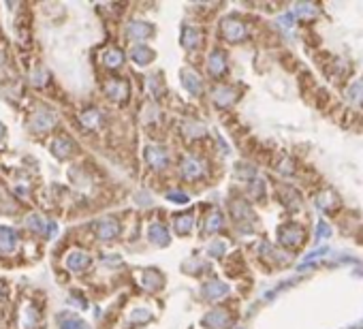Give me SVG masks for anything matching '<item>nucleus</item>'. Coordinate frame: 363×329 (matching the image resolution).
Listing matches in <instances>:
<instances>
[{
  "mask_svg": "<svg viewBox=\"0 0 363 329\" xmlns=\"http://www.w3.org/2000/svg\"><path fill=\"white\" fill-rule=\"evenodd\" d=\"M182 77H184V82L188 84V90H192L194 94H197L199 90H201V88H199V86H201V82H199V77H197L194 73H188V71H186V73L182 75Z\"/></svg>",
  "mask_w": 363,
  "mask_h": 329,
  "instance_id": "aec40b11",
  "label": "nucleus"
},
{
  "mask_svg": "<svg viewBox=\"0 0 363 329\" xmlns=\"http://www.w3.org/2000/svg\"><path fill=\"white\" fill-rule=\"evenodd\" d=\"M182 171H184V175H186V177H199V175H201V171H203V167L199 165V160L186 158V160H184Z\"/></svg>",
  "mask_w": 363,
  "mask_h": 329,
  "instance_id": "ddd939ff",
  "label": "nucleus"
},
{
  "mask_svg": "<svg viewBox=\"0 0 363 329\" xmlns=\"http://www.w3.org/2000/svg\"><path fill=\"white\" fill-rule=\"evenodd\" d=\"M152 28L148 24H141V21H133L131 26H128V35L135 36V39H145V36H150Z\"/></svg>",
  "mask_w": 363,
  "mask_h": 329,
  "instance_id": "f8f14e48",
  "label": "nucleus"
},
{
  "mask_svg": "<svg viewBox=\"0 0 363 329\" xmlns=\"http://www.w3.org/2000/svg\"><path fill=\"white\" fill-rule=\"evenodd\" d=\"M26 225H28V229L39 231V233H47V235H52L53 231H56V226H53L50 220H45L43 216H39V214H30V216L26 218Z\"/></svg>",
  "mask_w": 363,
  "mask_h": 329,
  "instance_id": "f03ea898",
  "label": "nucleus"
},
{
  "mask_svg": "<svg viewBox=\"0 0 363 329\" xmlns=\"http://www.w3.org/2000/svg\"><path fill=\"white\" fill-rule=\"evenodd\" d=\"M184 45H186V47H197V45H199V32H197V30H186V36H184Z\"/></svg>",
  "mask_w": 363,
  "mask_h": 329,
  "instance_id": "412c9836",
  "label": "nucleus"
},
{
  "mask_svg": "<svg viewBox=\"0 0 363 329\" xmlns=\"http://www.w3.org/2000/svg\"><path fill=\"white\" fill-rule=\"evenodd\" d=\"M278 237H280V242L286 244V246H299L301 240H303V231L299 229V226L289 225V226H282V229H280Z\"/></svg>",
  "mask_w": 363,
  "mask_h": 329,
  "instance_id": "f257e3e1",
  "label": "nucleus"
},
{
  "mask_svg": "<svg viewBox=\"0 0 363 329\" xmlns=\"http://www.w3.org/2000/svg\"><path fill=\"white\" fill-rule=\"evenodd\" d=\"M207 223H209V225H205V229H207V231H218L220 226H222V216H220L218 212H214L212 216H209Z\"/></svg>",
  "mask_w": 363,
  "mask_h": 329,
  "instance_id": "4be33fe9",
  "label": "nucleus"
},
{
  "mask_svg": "<svg viewBox=\"0 0 363 329\" xmlns=\"http://www.w3.org/2000/svg\"><path fill=\"white\" fill-rule=\"evenodd\" d=\"M205 323H207L212 329H225L226 323H229V316L225 314V310H214L205 316Z\"/></svg>",
  "mask_w": 363,
  "mask_h": 329,
  "instance_id": "0eeeda50",
  "label": "nucleus"
},
{
  "mask_svg": "<svg viewBox=\"0 0 363 329\" xmlns=\"http://www.w3.org/2000/svg\"><path fill=\"white\" fill-rule=\"evenodd\" d=\"M90 263V257L86 255V252H71V255L67 257V267L73 269V272H79V269H86Z\"/></svg>",
  "mask_w": 363,
  "mask_h": 329,
  "instance_id": "39448f33",
  "label": "nucleus"
},
{
  "mask_svg": "<svg viewBox=\"0 0 363 329\" xmlns=\"http://www.w3.org/2000/svg\"><path fill=\"white\" fill-rule=\"evenodd\" d=\"M148 160L152 167H156V169H162V167L167 165V154L162 152L160 148H148Z\"/></svg>",
  "mask_w": 363,
  "mask_h": 329,
  "instance_id": "1a4fd4ad",
  "label": "nucleus"
},
{
  "mask_svg": "<svg viewBox=\"0 0 363 329\" xmlns=\"http://www.w3.org/2000/svg\"><path fill=\"white\" fill-rule=\"evenodd\" d=\"M120 233V225L116 223V220H103V223L96 225V235L101 237V240H111V237H116Z\"/></svg>",
  "mask_w": 363,
  "mask_h": 329,
  "instance_id": "20e7f679",
  "label": "nucleus"
},
{
  "mask_svg": "<svg viewBox=\"0 0 363 329\" xmlns=\"http://www.w3.org/2000/svg\"><path fill=\"white\" fill-rule=\"evenodd\" d=\"M17 246V233L9 226H0V250L2 252H11Z\"/></svg>",
  "mask_w": 363,
  "mask_h": 329,
  "instance_id": "7ed1b4c3",
  "label": "nucleus"
},
{
  "mask_svg": "<svg viewBox=\"0 0 363 329\" xmlns=\"http://www.w3.org/2000/svg\"><path fill=\"white\" fill-rule=\"evenodd\" d=\"M226 293V287L222 282H209L207 287H205V295H207L209 299H216V297H220V295H225Z\"/></svg>",
  "mask_w": 363,
  "mask_h": 329,
  "instance_id": "dca6fc26",
  "label": "nucleus"
},
{
  "mask_svg": "<svg viewBox=\"0 0 363 329\" xmlns=\"http://www.w3.org/2000/svg\"><path fill=\"white\" fill-rule=\"evenodd\" d=\"M2 137H4V126L0 124V139H2Z\"/></svg>",
  "mask_w": 363,
  "mask_h": 329,
  "instance_id": "bb28decb",
  "label": "nucleus"
},
{
  "mask_svg": "<svg viewBox=\"0 0 363 329\" xmlns=\"http://www.w3.org/2000/svg\"><path fill=\"white\" fill-rule=\"evenodd\" d=\"M222 30H225V35L229 36L231 41H237V39H242V36H243V26L240 24V21H235V19H226L225 24H222Z\"/></svg>",
  "mask_w": 363,
  "mask_h": 329,
  "instance_id": "6e6552de",
  "label": "nucleus"
},
{
  "mask_svg": "<svg viewBox=\"0 0 363 329\" xmlns=\"http://www.w3.org/2000/svg\"><path fill=\"white\" fill-rule=\"evenodd\" d=\"M150 237L154 242H158V244H167V240H169V233H167V229L162 225H154L150 229Z\"/></svg>",
  "mask_w": 363,
  "mask_h": 329,
  "instance_id": "2eb2a0df",
  "label": "nucleus"
},
{
  "mask_svg": "<svg viewBox=\"0 0 363 329\" xmlns=\"http://www.w3.org/2000/svg\"><path fill=\"white\" fill-rule=\"evenodd\" d=\"M107 94L113 101H124L126 99V84L124 82H109L107 84Z\"/></svg>",
  "mask_w": 363,
  "mask_h": 329,
  "instance_id": "9d476101",
  "label": "nucleus"
},
{
  "mask_svg": "<svg viewBox=\"0 0 363 329\" xmlns=\"http://www.w3.org/2000/svg\"><path fill=\"white\" fill-rule=\"evenodd\" d=\"M209 69H212V73L225 71V56H222L220 52H214L212 56H209Z\"/></svg>",
  "mask_w": 363,
  "mask_h": 329,
  "instance_id": "f3484780",
  "label": "nucleus"
},
{
  "mask_svg": "<svg viewBox=\"0 0 363 329\" xmlns=\"http://www.w3.org/2000/svg\"><path fill=\"white\" fill-rule=\"evenodd\" d=\"M190 226H192V218L188 216H177L175 218V229H177V233H188L190 231Z\"/></svg>",
  "mask_w": 363,
  "mask_h": 329,
  "instance_id": "6ab92c4d",
  "label": "nucleus"
},
{
  "mask_svg": "<svg viewBox=\"0 0 363 329\" xmlns=\"http://www.w3.org/2000/svg\"><path fill=\"white\" fill-rule=\"evenodd\" d=\"M152 58H154V53H152L148 47H135L133 50V60L139 64H148Z\"/></svg>",
  "mask_w": 363,
  "mask_h": 329,
  "instance_id": "4468645a",
  "label": "nucleus"
},
{
  "mask_svg": "<svg viewBox=\"0 0 363 329\" xmlns=\"http://www.w3.org/2000/svg\"><path fill=\"white\" fill-rule=\"evenodd\" d=\"M122 60H124V56H122V52H118V50H109L105 53V64H107V67H111V69L120 67Z\"/></svg>",
  "mask_w": 363,
  "mask_h": 329,
  "instance_id": "a211bd4d",
  "label": "nucleus"
},
{
  "mask_svg": "<svg viewBox=\"0 0 363 329\" xmlns=\"http://www.w3.org/2000/svg\"><path fill=\"white\" fill-rule=\"evenodd\" d=\"M60 329H84V323H79V321H64Z\"/></svg>",
  "mask_w": 363,
  "mask_h": 329,
  "instance_id": "393cba45",
  "label": "nucleus"
},
{
  "mask_svg": "<svg viewBox=\"0 0 363 329\" xmlns=\"http://www.w3.org/2000/svg\"><path fill=\"white\" fill-rule=\"evenodd\" d=\"M53 124V116L50 111H39L35 116V120H32V131H36V133H41V131H47Z\"/></svg>",
  "mask_w": 363,
  "mask_h": 329,
  "instance_id": "423d86ee",
  "label": "nucleus"
},
{
  "mask_svg": "<svg viewBox=\"0 0 363 329\" xmlns=\"http://www.w3.org/2000/svg\"><path fill=\"white\" fill-rule=\"evenodd\" d=\"M331 235V229H329L327 223H318V231H316V237L318 240H325V237Z\"/></svg>",
  "mask_w": 363,
  "mask_h": 329,
  "instance_id": "b1692460",
  "label": "nucleus"
},
{
  "mask_svg": "<svg viewBox=\"0 0 363 329\" xmlns=\"http://www.w3.org/2000/svg\"><path fill=\"white\" fill-rule=\"evenodd\" d=\"M169 199H171V201H180V203H184L188 197L182 195V192H169Z\"/></svg>",
  "mask_w": 363,
  "mask_h": 329,
  "instance_id": "a878e982",
  "label": "nucleus"
},
{
  "mask_svg": "<svg viewBox=\"0 0 363 329\" xmlns=\"http://www.w3.org/2000/svg\"><path fill=\"white\" fill-rule=\"evenodd\" d=\"M52 150H53V154H56V156H69V154L73 152V143H71V139L60 137V139H56V141H53Z\"/></svg>",
  "mask_w": 363,
  "mask_h": 329,
  "instance_id": "9b49d317",
  "label": "nucleus"
},
{
  "mask_svg": "<svg viewBox=\"0 0 363 329\" xmlns=\"http://www.w3.org/2000/svg\"><path fill=\"white\" fill-rule=\"evenodd\" d=\"M81 120H84L86 126H96V124H99V113H96V111H88V113H84V118H81Z\"/></svg>",
  "mask_w": 363,
  "mask_h": 329,
  "instance_id": "5701e85b",
  "label": "nucleus"
}]
</instances>
